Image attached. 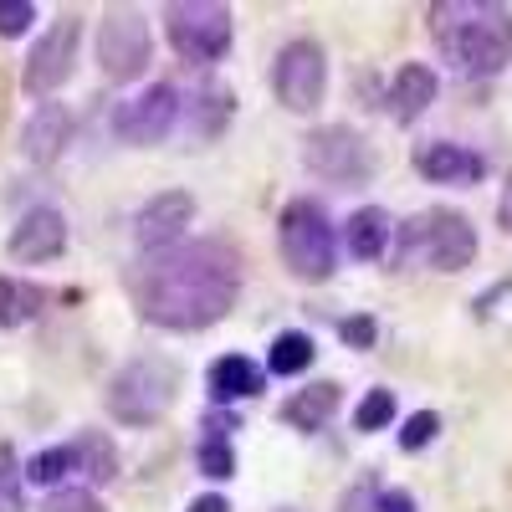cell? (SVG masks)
Masks as SVG:
<instances>
[{
	"instance_id": "6da1fadb",
	"label": "cell",
	"mask_w": 512,
	"mask_h": 512,
	"mask_svg": "<svg viewBox=\"0 0 512 512\" xmlns=\"http://www.w3.org/2000/svg\"><path fill=\"white\" fill-rule=\"evenodd\" d=\"M241 297V251L226 241H180L134 277V308L164 333H200Z\"/></svg>"
},
{
	"instance_id": "7a4b0ae2",
	"label": "cell",
	"mask_w": 512,
	"mask_h": 512,
	"mask_svg": "<svg viewBox=\"0 0 512 512\" xmlns=\"http://www.w3.org/2000/svg\"><path fill=\"white\" fill-rule=\"evenodd\" d=\"M431 31L461 77H497L512 62V11L492 0H446L431 6Z\"/></svg>"
},
{
	"instance_id": "3957f363",
	"label": "cell",
	"mask_w": 512,
	"mask_h": 512,
	"mask_svg": "<svg viewBox=\"0 0 512 512\" xmlns=\"http://www.w3.org/2000/svg\"><path fill=\"white\" fill-rule=\"evenodd\" d=\"M395 262L431 272H466L477 262V231L461 210H420L395 236Z\"/></svg>"
},
{
	"instance_id": "277c9868",
	"label": "cell",
	"mask_w": 512,
	"mask_h": 512,
	"mask_svg": "<svg viewBox=\"0 0 512 512\" xmlns=\"http://www.w3.org/2000/svg\"><path fill=\"white\" fill-rule=\"evenodd\" d=\"M180 395V364H169L159 354H144V359H128L113 379H108V415L118 425H159L169 415Z\"/></svg>"
},
{
	"instance_id": "5b68a950",
	"label": "cell",
	"mask_w": 512,
	"mask_h": 512,
	"mask_svg": "<svg viewBox=\"0 0 512 512\" xmlns=\"http://www.w3.org/2000/svg\"><path fill=\"white\" fill-rule=\"evenodd\" d=\"M277 246H282V262L297 282H328L338 267V236L333 221L318 200H292L277 221Z\"/></svg>"
},
{
	"instance_id": "8992f818",
	"label": "cell",
	"mask_w": 512,
	"mask_h": 512,
	"mask_svg": "<svg viewBox=\"0 0 512 512\" xmlns=\"http://www.w3.org/2000/svg\"><path fill=\"white\" fill-rule=\"evenodd\" d=\"M164 36L175 47L180 62L210 67L231 52V6H210V0H185V6H169L164 11Z\"/></svg>"
},
{
	"instance_id": "52a82bcc",
	"label": "cell",
	"mask_w": 512,
	"mask_h": 512,
	"mask_svg": "<svg viewBox=\"0 0 512 512\" xmlns=\"http://www.w3.org/2000/svg\"><path fill=\"white\" fill-rule=\"evenodd\" d=\"M303 164H308V175H318L328 185H369L374 180V149L349 123L313 128L303 139Z\"/></svg>"
},
{
	"instance_id": "ba28073f",
	"label": "cell",
	"mask_w": 512,
	"mask_h": 512,
	"mask_svg": "<svg viewBox=\"0 0 512 512\" xmlns=\"http://www.w3.org/2000/svg\"><path fill=\"white\" fill-rule=\"evenodd\" d=\"M272 93L287 113H313L323 108V93H328V57L313 36H297L277 52L272 62Z\"/></svg>"
},
{
	"instance_id": "9c48e42d",
	"label": "cell",
	"mask_w": 512,
	"mask_h": 512,
	"mask_svg": "<svg viewBox=\"0 0 512 512\" xmlns=\"http://www.w3.org/2000/svg\"><path fill=\"white\" fill-rule=\"evenodd\" d=\"M149 57H154V41H149V26L139 11H108L98 21V67L108 82L144 77Z\"/></svg>"
},
{
	"instance_id": "30bf717a",
	"label": "cell",
	"mask_w": 512,
	"mask_h": 512,
	"mask_svg": "<svg viewBox=\"0 0 512 512\" xmlns=\"http://www.w3.org/2000/svg\"><path fill=\"white\" fill-rule=\"evenodd\" d=\"M180 108H185V103H180V88H175V82H149L139 98L118 103V113H113V134H118L123 144H139V149L164 144V139H169V128L180 123Z\"/></svg>"
},
{
	"instance_id": "8fae6325",
	"label": "cell",
	"mask_w": 512,
	"mask_h": 512,
	"mask_svg": "<svg viewBox=\"0 0 512 512\" xmlns=\"http://www.w3.org/2000/svg\"><path fill=\"white\" fill-rule=\"evenodd\" d=\"M77 47H82V16H62V21L26 52V67H21L26 93H36V98L62 93L67 77H72V67H77Z\"/></svg>"
},
{
	"instance_id": "7c38bea8",
	"label": "cell",
	"mask_w": 512,
	"mask_h": 512,
	"mask_svg": "<svg viewBox=\"0 0 512 512\" xmlns=\"http://www.w3.org/2000/svg\"><path fill=\"white\" fill-rule=\"evenodd\" d=\"M190 221H195V195H190V190H164V195H154V200L139 205V216H134V241H139L144 251L159 256V251H169V246L185 241Z\"/></svg>"
},
{
	"instance_id": "4fadbf2b",
	"label": "cell",
	"mask_w": 512,
	"mask_h": 512,
	"mask_svg": "<svg viewBox=\"0 0 512 512\" xmlns=\"http://www.w3.org/2000/svg\"><path fill=\"white\" fill-rule=\"evenodd\" d=\"M6 251H11V262H26V267L52 262V256L67 251V216L52 210V205L26 210V216L16 221V231L6 236Z\"/></svg>"
},
{
	"instance_id": "5bb4252c",
	"label": "cell",
	"mask_w": 512,
	"mask_h": 512,
	"mask_svg": "<svg viewBox=\"0 0 512 512\" xmlns=\"http://www.w3.org/2000/svg\"><path fill=\"white\" fill-rule=\"evenodd\" d=\"M415 169L431 185H477L487 180V159L466 144H451V139H431V144H415Z\"/></svg>"
},
{
	"instance_id": "9a60e30c",
	"label": "cell",
	"mask_w": 512,
	"mask_h": 512,
	"mask_svg": "<svg viewBox=\"0 0 512 512\" xmlns=\"http://www.w3.org/2000/svg\"><path fill=\"white\" fill-rule=\"evenodd\" d=\"M67 144H72V113L62 108V103H41L31 118H26V128H21V154L31 159V164H57L62 154H67Z\"/></svg>"
},
{
	"instance_id": "2e32d148",
	"label": "cell",
	"mask_w": 512,
	"mask_h": 512,
	"mask_svg": "<svg viewBox=\"0 0 512 512\" xmlns=\"http://www.w3.org/2000/svg\"><path fill=\"white\" fill-rule=\"evenodd\" d=\"M205 390H210V400H216V405L251 400V395H262V390H267V369H262V364H251L246 354H226V359L210 364Z\"/></svg>"
},
{
	"instance_id": "e0dca14e",
	"label": "cell",
	"mask_w": 512,
	"mask_h": 512,
	"mask_svg": "<svg viewBox=\"0 0 512 512\" xmlns=\"http://www.w3.org/2000/svg\"><path fill=\"white\" fill-rule=\"evenodd\" d=\"M436 93H441V77L425 67V62H405L400 72H395V82H390V103H395V118L400 123H415L425 108L436 103Z\"/></svg>"
},
{
	"instance_id": "ac0fdd59",
	"label": "cell",
	"mask_w": 512,
	"mask_h": 512,
	"mask_svg": "<svg viewBox=\"0 0 512 512\" xmlns=\"http://www.w3.org/2000/svg\"><path fill=\"white\" fill-rule=\"evenodd\" d=\"M338 400H344V390H338L333 379H318V384L297 390V395L282 405V420H287V425H297V431H318V425H328V420H333Z\"/></svg>"
},
{
	"instance_id": "d6986e66",
	"label": "cell",
	"mask_w": 512,
	"mask_h": 512,
	"mask_svg": "<svg viewBox=\"0 0 512 512\" xmlns=\"http://www.w3.org/2000/svg\"><path fill=\"white\" fill-rule=\"evenodd\" d=\"M344 246H349V256H359V262H374V256H384V246H390V216H384L379 205L354 210L349 226H344Z\"/></svg>"
},
{
	"instance_id": "ffe728a7",
	"label": "cell",
	"mask_w": 512,
	"mask_h": 512,
	"mask_svg": "<svg viewBox=\"0 0 512 512\" xmlns=\"http://www.w3.org/2000/svg\"><path fill=\"white\" fill-rule=\"evenodd\" d=\"M47 308V292L21 277H0V328H26Z\"/></svg>"
},
{
	"instance_id": "44dd1931",
	"label": "cell",
	"mask_w": 512,
	"mask_h": 512,
	"mask_svg": "<svg viewBox=\"0 0 512 512\" xmlns=\"http://www.w3.org/2000/svg\"><path fill=\"white\" fill-rule=\"evenodd\" d=\"M313 359H318L313 333L287 328V333H277V338H272V349H267V374H282V379L308 374V369H313Z\"/></svg>"
},
{
	"instance_id": "7402d4cb",
	"label": "cell",
	"mask_w": 512,
	"mask_h": 512,
	"mask_svg": "<svg viewBox=\"0 0 512 512\" xmlns=\"http://www.w3.org/2000/svg\"><path fill=\"white\" fill-rule=\"evenodd\" d=\"M72 472H82L77 446H47V451H36V456L26 461V482L52 487V492H57V482H62V477H72Z\"/></svg>"
},
{
	"instance_id": "603a6c76",
	"label": "cell",
	"mask_w": 512,
	"mask_h": 512,
	"mask_svg": "<svg viewBox=\"0 0 512 512\" xmlns=\"http://www.w3.org/2000/svg\"><path fill=\"white\" fill-rule=\"evenodd\" d=\"M77 461H82V472H88L93 482H113L118 477V446L103 431H88L77 441Z\"/></svg>"
},
{
	"instance_id": "cb8c5ba5",
	"label": "cell",
	"mask_w": 512,
	"mask_h": 512,
	"mask_svg": "<svg viewBox=\"0 0 512 512\" xmlns=\"http://www.w3.org/2000/svg\"><path fill=\"white\" fill-rule=\"evenodd\" d=\"M395 390H384V384H379V390H369L359 405H354V431H364V436H374V431H384V425H390L395 420Z\"/></svg>"
},
{
	"instance_id": "d4e9b609",
	"label": "cell",
	"mask_w": 512,
	"mask_h": 512,
	"mask_svg": "<svg viewBox=\"0 0 512 512\" xmlns=\"http://www.w3.org/2000/svg\"><path fill=\"white\" fill-rule=\"evenodd\" d=\"M195 466H200V477H210V482H231L236 477V451H231V441H200V451H195Z\"/></svg>"
},
{
	"instance_id": "484cf974",
	"label": "cell",
	"mask_w": 512,
	"mask_h": 512,
	"mask_svg": "<svg viewBox=\"0 0 512 512\" xmlns=\"http://www.w3.org/2000/svg\"><path fill=\"white\" fill-rule=\"evenodd\" d=\"M21 472H26V466L16 461V446L0 441V512H26V502H21Z\"/></svg>"
},
{
	"instance_id": "4316f807",
	"label": "cell",
	"mask_w": 512,
	"mask_h": 512,
	"mask_svg": "<svg viewBox=\"0 0 512 512\" xmlns=\"http://www.w3.org/2000/svg\"><path fill=\"white\" fill-rule=\"evenodd\" d=\"M436 431H441V415H436V410H415V415L400 425V446H405V451H420V446L436 441Z\"/></svg>"
},
{
	"instance_id": "83f0119b",
	"label": "cell",
	"mask_w": 512,
	"mask_h": 512,
	"mask_svg": "<svg viewBox=\"0 0 512 512\" xmlns=\"http://www.w3.org/2000/svg\"><path fill=\"white\" fill-rule=\"evenodd\" d=\"M41 512H103V502L93 492H82V487H62V492H52L47 502H41Z\"/></svg>"
},
{
	"instance_id": "f1b7e54d",
	"label": "cell",
	"mask_w": 512,
	"mask_h": 512,
	"mask_svg": "<svg viewBox=\"0 0 512 512\" xmlns=\"http://www.w3.org/2000/svg\"><path fill=\"white\" fill-rule=\"evenodd\" d=\"M31 21H36L31 0H0V36H26Z\"/></svg>"
},
{
	"instance_id": "f546056e",
	"label": "cell",
	"mask_w": 512,
	"mask_h": 512,
	"mask_svg": "<svg viewBox=\"0 0 512 512\" xmlns=\"http://www.w3.org/2000/svg\"><path fill=\"white\" fill-rule=\"evenodd\" d=\"M338 338H344L349 349H374L379 328H374V318H369V313H354V318H344V323H338Z\"/></svg>"
},
{
	"instance_id": "4dcf8cb0",
	"label": "cell",
	"mask_w": 512,
	"mask_h": 512,
	"mask_svg": "<svg viewBox=\"0 0 512 512\" xmlns=\"http://www.w3.org/2000/svg\"><path fill=\"white\" fill-rule=\"evenodd\" d=\"M374 502H379V492L369 482H354L344 497H338V512H374Z\"/></svg>"
},
{
	"instance_id": "1f68e13d",
	"label": "cell",
	"mask_w": 512,
	"mask_h": 512,
	"mask_svg": "<svg viewBox=\"0 0 512 512\" xmlns=\"http://www.w3.org/2000/svg\"><path fill=\"white\" fill-rule=\"evenodd\" d=\"M374 512H415V497L405 487H384L379 502H374Z\"/></svg>"
},
{
	"instance_id": "d6a6232c",
	"label": "cell",
	"mask_w": 512,
	"mask_h": 512,
	"mask_svg": "<svg viewBox=\"0 0 512 512\" xmlns=\"http://www.w3.org/2000/svg\"><path fill=\"white\" fill-rule=\"evenodd\" d=\"M236 425H241V420H236L231 410H226V415H221V410H210V415H205V431H210V441H231Z\"/></svg>"
},
{
	"instance_id": "836d02e7",
	"label": "cell",
	"mask_w": 512,
	"mask_h": 512,
	"mask_svg": "<svg viewBox=\"0 0 512 512\" xmlns=\"http://www.w3.org/2000/svg\"><path fill=\"white\" fill-rule=\"evenodd\" d=\"M185 512H231V502H226L221 492H200V497H195Z\"/></svg>"
},
{
	"instance_id": "e575fe53",
	"label": "cell",
	"mask_w": 512,
	"mask_h": 512,
	"mask_svg": "<svg viewBox=\"0 0 512 512\" xmlns=\"http://www.w3.org/2000/svg\"><path fill=\"white\" fill-rule=\"evenodd\" d=\"M282 512H292V507H282Z\"/></svg>"
}]
</instances>
